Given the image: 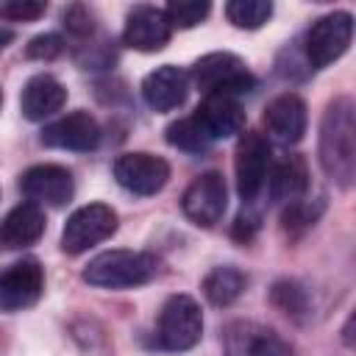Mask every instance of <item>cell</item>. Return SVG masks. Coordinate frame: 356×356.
Returning <instances> with one entry per match:
<instances>
[{
  "label": "cell",
  "mask_w": 356,
  "mask_h": 356,
  "mask_svg": "<svg viewBox=\"0 0 356 356\" xmlns=\"http://www.w3.org/2000/svg\"><path fill=\"white\" fill-rule=\"evenodd\" d=\"M167 142L186 153H203L211 145V136L206 134L200 120L192 114V117H181L172 125H167Z\"/></svg>",
  "instance_id": "7402d4cb"
},
{
  "label": "cell",
  "mask_w": 356,
  "mask_h": 356,
  "mask_svg": "<svg viewBox=\"0 0 356 356\" xmlns=\"http://www.w3.org/2000/svg\"><path fill=\"white\" fill-rule=\"evenodd\" d=\"M64 53V39L58 33H42V36H33L25 47V56L28 58H36V61H53L56 56Z\"/></svg>",
  "instance_id": "f1b7e54d"
},
{
  "label": "cell",
  "mask_w": 356,
  "mask_h": 356,
  "mask_svg": "<svg viewBox=\"0 0 356 356\" xmlns=\"http://www.w3.org/2000/svg\"><path fill=\"white\" fill-rule=\"evenodd\" d=\"M323 214V200H303V197H298V200H292V203H286V209H284V214H281V228L289 234V236H300L303 231H309L314 222H317V217Z\"/></svg>",
  "instance_id": "cb8c5ba5"
},
{
  "label": "cell",
  "mask_w": 356,
  "mask_h": 356,
  "mask_svg": "<svg viewBox=\"0 0 356 356\" xmlns=\"http://www.w3.org/2000/svg\"><path fill=\"white\" fill-rule=\"evenodd\" d=\"M42 145L58 147V150H75V153H89L100 145V125L89 111H72L50 125L42 128Z\"/></svg>",
  "instance_id": "7c38bea8"
},
{
  "label": "cell",
  "mask_w": 356,
  "mask_h": 356,
  "mask_svg": "<svg viewBox=\"0 0 356 356\" xmlns=\"http://www.w3.org/2000/svg\"><path fill=\"white\" fill-rule=\"evenodd\" d=\"M195 117L200 120V125L206 128V134L211 136V142H214V139L236 136V134H242V128H245V111H242L239 100H234V97L209 95V97L197 106Z\"/></svg>",
  "instance_id": "d6986e66"
},
{
  "label": "cell",
  "mask_w": 356,
  "mask_h": 356,
  "mask_svg": "<svg viewBox=\"0 0 356 356\" xmlns=\"http://www.w3.org/2000/svg\"><path fill=\"white\" fill-rule=\"evenodd\" d=\"M350 328H353V317H348V323H345V328H342V337H345V345H353V334H350Z\"/></svg>",
  "instance_id": "4dcf8cb0"
},
{
  "label": "cell",
  "mask_w": 356,
  "mask_h": 356,
  "mask_svg": "<svg viewBox=\"0 0 356 356\" xmlns=\"http://www.w3.org/2000/svg\"><path fill=\"white\" fill-rule=\"evenodd\" d=\"M159 273V261L142 250H106L97 253L86 270L83 281L100 289H131L153 281Z\"/></svg>",
  "instance_id": "7a4b0ae2"
},
{
  "label": "cell",
  "mask_w": 356,
  "mask_h": 356,
  "mask_svg": "<svg viewBox=\"0 0 356 356\" xmlns=\"http://www.w3.org/2000/svg\"><path fill=\"white\" fill-rule=\"evenodd\" d=\"M170 33H172V28L167 22L164 8H156V6H134L128 11L125 28H122V42L131 50L156 53V50H161L170 42Z\"/></svg>",
  "instance_id": "4fadbf2b"
},
{
  "label": "cell",
  "mask_w": 356,
  "mask_h": 356,
  "mask_svg": "<svg viewBox=\"0 0 356 356\" xmlns=\"http://www.w3.org/2000/svg\"><path fill=\"white\" fill-rule=\"evenodd\" d=\"M47 11L44 3H33V0H0V19L8 22H31L39 19Z\"/></svg>",
  "instance_id": "83f0119b"
},
{
  "label": "cell",
  "mask_w": 356,
  "mask_h": 356,
  "mask_svg": "<svg viewBox=\"0 0 356 356\" xmlns=\"http://www.w3.org/2000/svg\"><path fill=\"white\" fill-rule=\"evenodd\" d=\"M353 100L339 95L325 106L320 125V164L323 172L342 189L356 178V117Z\"/></svg>",
  "instance_id": "6da1fadb"
},
{
  "label": "cell",
  "mask_w": 356,
  "mask_h": 356,
  "mask_svg": "<svg viewBox=\"0 0 356 356\" xmlns=\"http://www.w3.org/2000/svg\"><path fill=\"white\" fill-rule=\"evenodd\" d=\"M225 17L236 28L256 31L273 17V3L270 0H231L225 6Z\"/></svg>",
  "instance_id": "603a6c76"
},
{
  "label": "cell",
  "mask_w": 356,
  "mask_h": 356,
  "mask_svg": "<svg viewBox=\"0 0 356 356\" xmlns=\"http://www.w3.org/2000/svg\"><path fill=\"white\" fill-rule=\"evenodd\" d=\"M353 36V17L348 11H331L320 17L306 33V58L312 70H323L334 64L350 44Z\"/></svg>",
  "instance_id": "8992f818"
},
{
  "label": "cell",
  "mask_w": 356,
  "mask_h": 356,
  "mask_svg": "<svg viewBox=\"0 0 356 356\" xmlns=\"http://www.w3.org/2000/svg\"><path fill=\"white\" fill-rule=\"evenodd\" d=\"M270 142L267 136L250 131L239 139L236 145V159H234V172H236V192L242 200H253L270 172Z\"/></svg>",
  "instance_id": "ba28073f"
},
{
  "label": "cell",
  "mask_w": 356,
  "mask_h": 356,
  "mask_svg": "<svg viewBox=\"0 0 356 356\" xmlns=\"http://www.w3.org/2000/svg\"><path fill=\"white\" fill-rule=\"evenodd\" d=\"M264 184H270L273 200L292 203V200L303 197V192L309 189V167L300 156H286L278 164H270Z\"/></svg>",
  "instance_id": "ffe728a7"
},
{
  "label": "cell",
  "mask_w": 356,
  "mask_h": 356,
  "mask_svg": "<svg viewBox=\"0 0 356 356\" xmlns=\"http://www.w3.org/2000/svg\"><path fill=\"white\" fill-rule=\"evenodd\" d=\"M44 234V211L36 203H19L0 220V248L17 250L39 242Z\"/></svg>",
  "instance_id": "ac0fdd59"
},
{
  "label": "cell",
  "mask_w": 356,
  "mask_h": 356,
  "mask_svg": "<svg viewBox=\"0 0 356 356\" xmlns=\"http://www.w3.org/2000/svg\"><path fill=\"white\" fill-rule=\"evenodd\" d=\"M189 92V75L181 67L164 64L145 75L142 81V97L153 111H172L186 100Z\"/></svg>",
  "instance_id": "2e32d148"
},
{
  "label": "cell",
  "mask_w": 356,
  "mask_h": 356,
  "mask_svg": "<svg viewBox=\"0 0 356 356\" xmlns=\"http://www.w3.org/2000/svg\"><path fill=\"white\" fill-rule=\"evenodd\" d=\"M306 122H309L306 103L292 92L273 97L264 108V128H267L270 139L278 142V145L300 142L303 134H306Z\"/></svg>",
  "instance_id": "9a60e30c"
},
{
  "label": "cell",
  "mask_w": 356,
  "mask_h": 356,
  "mask_svg": "<svg viewBox=\"0 0 356 356\" xmlns=\"http://www.w3.org/2000/svg\"><path fill=\"white\" fill-rule=\"evenodd\" d=\"M209 11H211V3L206 0H172L164 8L170 28H195L209 17Z\"/></svg>",
  "instance_id": "484cf974"
},
{
  "label": "cell",
  "mask_w": 356,
  "mask_h": 356,
  "mask_svg": "<svg viewBox=\"0 0 356 356\" xmlns=\"http://www.w3.org/2000/svg\"><path fill=\"white\" fill-rule=\"evenodd\" d=\"M200 334H203V314L195 298L170 295L159 312L156 345L161 350H189L200 342Z\"/></svg>",
  "instance_id": "277c9868"
},
{
  "label": "cell",
  "mask_w": 356,
  "mask_h": 356,
  "mask_svg": "<svg viewBox=\"0 0 356 356\" xmlns=\"http://www.w3.org/2000/svg\"><path fill=\"white\" fill-rule=\"evenodd\" d=\"M225 206H228V189H225V178L214 170L197 175L184 197H181V209L184 214L195 222V225H203V228H211L222 220L225 214Z\"/></svg>",
  "instance_id": "52a82bcc"
},
{
  "label": "cell",
  "mask_w": 356,
  "mask_h": 356,
  "mask_svg": "<svg viewBox=\"0 0 356 356\" xmlns=\"http://www.w3.org/2000/svg\"><path fill=\"white\" fill-rule=\"evenodd\" d=\"M256 217H245V214H239L236 217V225H234V236H239V239H250V234L256 231Z\"/></svg>",
  "instance_id": "f546056e"
},
{
  "label": "cell",
  "mask_w": 356,
  "mask_h": 356,
  "mask_svg": "<svg viewBox=\"0 0 356 356\" xmlns=\"http://www.w3.org/2000/svg\"><path fill=\"white\" fill-rule=\"evenodd\" d=\"M3 39H8V36H0V42H3Z\"/></svg>",
  "instance_id": "d6a6232c"
},
{
  "label": "cell",
  "mask_w": 356,
  "mask_h": 356,
  "mask_svg": "<svg viewBox=\"0 0 356 356\" xmlns=\"http://www.w3.org/2000/svg\"><path fill=\"white\" fill-rule=\"evenodd\" d=\"M248 286V275L231 264L225 267H214L206 278H203V295L209 303L214 306H231Z\"/></svg>",
  "instance_id": "44dd1931"
},
{
  "label": "cell",
  "mask_w": 356,
  "mask_h": 356,
  "mask_svg": "<svg viewBox=\"0 0 356 356\" xmlns=\"http://www.w3.org/2000/svg\"><path fill=\"white\" fill-rule=\"evenodd\" d=\"M270 300H273L286 317H292V320H298V323H303L306 314H309V295H306V289H303L300 284H295V281H278V284L273 286V292H270Z\"/></svg>",
  "instance_id": "d4e9b609"
},
{
  "label": "cell",
  "mask_w": 356,
  "mask_h": 356,
  "mask_svg": "<svg viewBox=\"0 0 356 356\" xmlns=\"http://www.w3.org/2000/svg\"><path fill=\"white\" fill-rule=\"evenodd\" d=\"M44 270L36 259H22L0 273V312H22L42 298Z\"/></svg>",
  "instance_id": "9c48e42d"
},
{
  "label": "cell",
  "mask_w": 356,
  "mask_h": 356,
  "mask_svg": "<svg viewBox=\"0 0 356 356\" xmlns=\"http://www.w3.org/2000/svg\"><path fill=\"white\" fill-rule=\"evenodd\" d=\"M0 106H3V92H0Z\"/></svg>",
  "instance_id": "1f68e13d"
},
{
  "label": "cell",
  "mask_w": 356,
  "mask_h": 356,
  "mask_svg": "<svg viewBox=\"0 0 356 356\" xmlns=\"http://www.w3.org/2000/svg\"><path fill=\"white\" fill-rule=\"evenodd\" d=\"M114 178L134 195H156L170 178V164L153 153H125L114 161Z\"/></svg>",
  "instance_id": "30bf717a"
},
{
  "label": "cell",
  "mask_w": 356,
  "mask_h": 356,
  "mask_svg": "<svg viewBox=\"0 0 356 356\" xmlns=\"http://www.w3.org/2000/svg\"><path fill=\"white\" fill-rule=\"evenodd\" d=\"M61 22H64V28H67V33H70V36H75V39H81V42L95 39V31H97L95 11H92V8H86V6H81V3L70 6V8L64 11Z\"/></svg>",
  "instance_id": "4316f807"
},
{
  "label": "cell",
  "mask_w": 356,
  "mask_h": 356,
  "mask_svg": "<svg viewBox=\"0 0 356 356\" xmlns=\"http://www.w3.org/2000/svg\"><path fill=\"white\" fill-rule=\"evenodd\" d=\"M117 231V211L106 203H89L75 209L61 231V250L70 256H78L89 250L92 245L108 239Z\"/></svg>",
  "instance_id": "5b68a950"
},
{
  "label": "cell",
  "mask_w": 356,
  "mask_h": 356,
  "mask_svg": "<svg viewBox=\"0 0 356 356\" xmlns=\"http://www.w3.org/2000/svg\"><path fill=\"white\" fill-rule=\"evenodd\" d=\"M19 189L31 203H42V206H64L72 200L75 184H72V172L67 167L58 164H36L28 167L19 175Z\"/></svg>",
  "instance_id": "8fae6325"
},
{
  "label": "cell",
  "mask_w": 356,
  "mask_h": 356,
  "mask_svg": "<svg viewBox=\"0 0 356 356\" xmlns=\"http://www.w3.org/2000/svg\"><path fill=\"white\" fill-rule=\"evenodd\" d=\"M192 81L197 83V89L209 97V95H220V97H239L256 89V78L248 70V64L234 56V53H209L203 58L195 61L192 67Z\"/></svg>",
  "instance_id": "3957f363"
},
{
  "label": "cell",
  "mask_w": 356,
  "mask_h": 356,
  "mask_svg": "<svg viewBox=\"0 0 356 356\" xmlns=\"http://www.w3.org/2000/svg\"><path fill=\"white\" fill-rule=\"evenodd\" d=\"M225 356H292V348L273 328L236 320L225 328Z\"/></svg>",
  "instance_id": "5bb4252c"
},
{
  "label": "cell",
  "mask_w": 356,
  "mask_h": 356,
  "mask_svg": "<svg viewBox=\"0 0 356 356\" xmlns=\"http://www.w3.org/2000/svg\"><path fill=\"white\" fill-rule=\"evenodd\" d=\"M67 103V89L53 75H33L19 95V108L31 122H39L44 117H53Z\"/></svg>",
  "instance_id": "e0dca14e"
}]
</instances>
